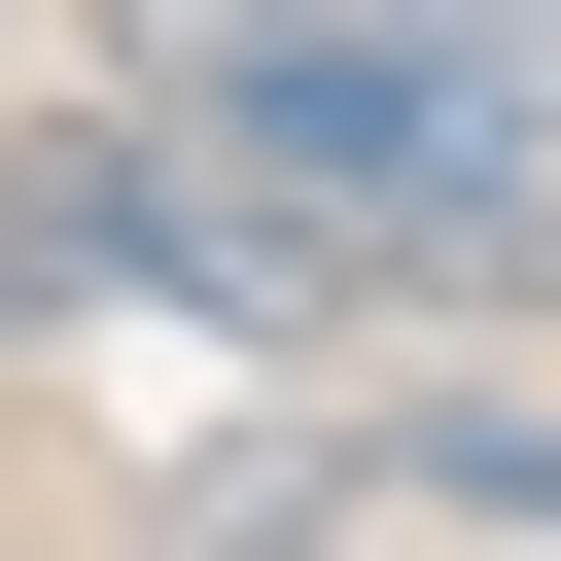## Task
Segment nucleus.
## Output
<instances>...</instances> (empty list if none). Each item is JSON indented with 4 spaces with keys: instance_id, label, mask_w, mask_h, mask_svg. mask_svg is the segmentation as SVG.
Masks as SVG:
<instances>
[{
    "instance_id": "1",
    "label": "nucleus",
    "mask_w": 561,
    "mask_h": 561,
    "mask_svg": "<svg viewBox=\"0 0 561 561\" xmlns=\"http://www.w3.org/2000/svg\"><path fill=\"white\" fill-rule=\"evenodd\" d=\"M386 491H421V526H561V386H421Z\"/></svg>"
}]
</instances>
